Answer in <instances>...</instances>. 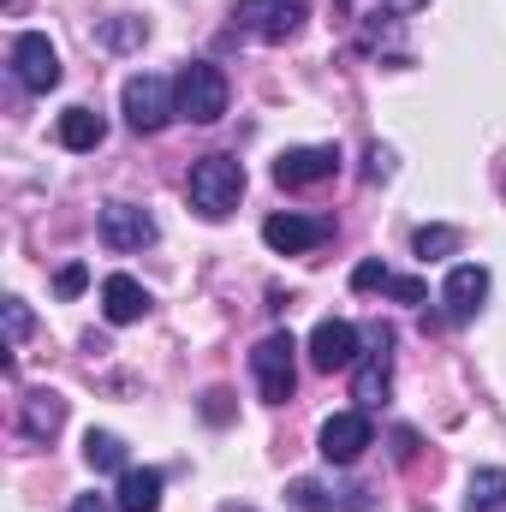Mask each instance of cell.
Wrapping results in <instances>:
<instances>
[{
    "label": "cell",
    "mask_w": 506,
    "mask_h": 512,
    "mask_svg": "<svg viewBox=\"0 0 506 512\" xmlns=\"http://www.w3.org/2000/svg\"><path fill=\"white\" fill-rule=\"evenodd\" d=\"M185 191H191V209H197V215L227 221V215L239 209V197H245V161H239V155H203V161L191 167Z\"/></svg>",
    "instance_id": "obj_1"
},
{
    "label": "cell",
    "mask_w": 506,
    "mask_h": 512,
    "mask_svg": "<svg viewBox=\"0 0 506 512\" xmlns=\"http://www.w3.org/2000/svg\"><path fill=\"white\" fill-rule=\"evenodd\" d=\"M251 376H256V387H262L268 405H286V399H292V387H298V340H292L286 328H274V334L256 340Z\"/></svg>",
    "instance_id": "obj_2"
},
{
    "label": "cell",
    "mask_w": 506,
    "mask_h": 512,
    "mask_svg": "<svg viewBox=\"0 0 506 512\" xmlns=\"http://www.w3.org/2000/svg\"><path fill=\"white\" fill-rule=\"evenodd\" d=\"M173 96H179V114H185L191 126H215V120L227 114V78H221V66H209V60H191V66L179 72Z\"/></svg>",
    "instance_id": "obj_3"
},
{
    "label": "cell",
    "mask_w": 506,
    "mask_h": 512,
    "mask_svg": "<svg viewBox=\"0 0 506 512\" xmlns=\"http://www.w3.org/2000/svg\"><path fill=\"white\" fill-rule=\"evenodd\" d=\"M120 108H126V126H131V131H161L173 114H179V96H173V84H167V78H155V72H137V78H126V96H120Z\"/></svg>",
    "instance_id": "obj_4"
},
{
    "label": "cell",
    "mask_w": 506,
    "mask_h": 512,
    "mask_svg": "<svg viewBox=\"0 0 506 512\" xmlns=\"http://www.w3.org/2000/svg\"><path fill=\"white\" fill-rule=\"evenodd\" d=\"M364 447H376V429H370V411H334L316 435V453L328 465H358Z\"/></svg>",
    "instance_id": "obj_5"
},
{
    "label": "cell",
    "mask_w": 506,
    "mask_h": 512,
    "mask_svg": "<svg viewBox=\"0 0 506 512\" xmlns=\"http://www.w3.org/2000/svg\"><path fill=\"white\" fill-rule=\"evenodd\" d=\"M334 173H340V149H334V143L286 149V155L274 161V185H280V191H310V185H322V179H334Z\"/></svg>",
    "instance_id": "obj_6"
},
{
    "label": "cell",
    "mask_w": 506,
    "mask_h": 512,
    "mask_svg": "<svg viewBox=\"0 0 506 512\" xmlns=\"http://www.w3.org/2000/svg\"><path fill=\"white\" fill-rule=\"evenodd\" d=\"M12 72H18V84L24 90H54L60 84V54H54V42L42 36V30H24L18 42H12Z\"/></svg>",
    "instance_id": "obj_7"
},
{
    "label": "cell",
    "mask_w": 506,
    "mask_h": 512,
    "mask_svg": "<svg viewBox=\"0 0 506 512\" xmlns=\"http://www.w3.org/2000/svg\"><path fill=\"white\" fill-rule=\"evenodd\" d=\"M239 18L251 24V36H262V42H286V36L304 30L310 0H239Z\"/></svg>",
    "instance_id": "obj_8"
},
{
    "label": "cell",
    "mask_w": 506,
    "mask_h": 512,
    "mask_svg": "<svg viewBox=\"0 0 506 512\" xmlns=\"http://www.w3.org/2000/svg\"><path fill=\"white\" fill-rule=\"evenodd\" d=\"M387 393H393V334L381 328L376 352H364V358L352 364V399H358V411H376Z\"/></svg>",
    "instance_id": "obj_9"
},
{
    "label": "cell",
    "mask_w": 506,
    "mask_h": 512,
    "mask_svg": "<svg viewBox=\"0 0 506 512\" xmlns=\"http://www.w3.org/2000/svg\"><path fill=\"white\" fill-rule=\"evenodd\" d=\"M358 358H364V346H358V328H352V322H340V316L316 322V334H310V364H316L322 376L352 370Z\"/></svg>",
    "instance_id": "obj_10"
},
{
    "label": "cell",
    "mask_w": 506,
    "mask_h": 512,
    "mask_svg": "<svg viewBox=\"0 0 506 512\" xmlns=\"http://www.w3.org/2000/svg\"><path fill=\"white\" fill-rule=\"evenodd\" d=\"M102 245L108 251H143V245H155V215L137 209V203H108L102 209Z\"/></svg>",
    "instance_id": "obj_11"
},
{
    "label": "cell",
    "mask_w": 506,
    "mask_h": 512,
    "mask_svg": "<svg viewBox=\"0 0 506 512\" xmlns=\"http://www.w3.org/2000/svg\"><path fill=\"white\" fill-rule=\"evenodd\" d=\"M262 239H268V251H280V256H304L328 239V221H310V215H268V221H262Z\"/></svg>",
    "instance_id": "obj_12"
},
{
    "label": "cell",
    "mask_w": 506,
    "mask_h": 512,
    "mask_svg": "<svg viewBox=\"0 0 506 512\" xmlns=\"http://www.w3.org/2000/svg\"><path fill=\"white\" fill-rule=\"evenodd\" d=\"M483 298H489V268H477V262H459V268L447 274V292H441L447 316H453V322H471V316L483 310Z\"/></svg>",
    "instance_id": "obj_13"
},
{
    "label": "cell",
    "mask_w": 506,
    "mask_h": 512,
    "mask_svg": "<svg viewBox=\"0 0 506 512\" xmlns=\"http://www.w3.org/2000/svg\"><path fill=\"white\" fill-rule=\"evenodd\" d=\"M143 310H149V292H143L131 274H108V280H102V316H108V322L126 328V322H137Z\"/></svg>",
    "instance_id": "obj_14"
},
{
    "label": "cell",
    "mask_w": 506,
    "mask_h": 512,
    "mask_svg": "<svg viewBox=\"0 0 506 512\" xmlns=\"http://www.w3.org/2000/svg\"><path fill=\"white\" fill-rule=\"evenodd\" d=\"M54 137H60V149H102V137H108V120L96 114V108H66L60 114V126H54Z\"/></svg>",
    "instance_id": "obj_15"
},
{
    "label": "cell",
    "mask_w": 506,
    "mask_h": 512,
    "mask_svg": "<svg viewBox=\"0 0 506 512\" xmlns=\"http://www.w3.org/2000/svg\"><path fill=\"white\" fill-rule=\"evenodd\" d=\"M60 423H66V399L48 393V387H36V393L24 399V435H30V441H54Z\"/></svg>",
    "instance_id": "obj_16"
},
{
    "label": "cell",
    "mask_w": 506,
    "mask_h": 512,
    "mask_svg": "<svg viewBox=\"0 0 506 512\" xmlns=\"http://www.w3.org/2000/svg\"><path fill=\"white\" fill-rule=\"evenodd\" d=\"M120 512H155L161 507V471H120V495H114Z\"/></svg>",
    "instance_id": "obj_17"
},
{
    "label": "cell",
    "mask_w": 506,
    "mask_h": 512,
    "mask_svg": "<svg viewBox=\"0 0 506 512\" xmlns=\"http://www.w3.org/2000/svg\"><path fill=\"white\" fill-rule=\"evenodd\" d=\"M84 459H90V471H131L126 465V441L108 435V429H90V435H84Z\"/></svg>",
    "instance_id": "obj_18"
},
{
    "label": "cell",
    "mask_w": 506,
    "mask_h": 512,
    "mask_svg": "<svg viewBox=\"0 0 506 512\" xmlns=\"http://www.w3.org/2000/svg\"><path fill=\"white\" fill-rule=\"evenodd\" d=\"M465 507H471V512H501L506 507V471H495V465H489V471H477V477H471Z\"/></svg>",
    "instance_id": "obj_19"
},
{
    "label": "cell",
    "mask_w": 506,
    "mask_h": 512,
    "mask_svg": "<svg viewBox=\"0 0 506 512\" xmlns=\"http://www.w3.org/2000/svg\"><path fill=\"white\" fill-rule=\"evenodd\" d=\"M411 251L423 256V262H441V256H453V251H459V233H453V227H417Z\"/></svg>",
    "instance_id": "obj_20"
},
{
    "label": "cell",
    "mask_w": 506,
    "mask_h": 512,
    "mask_svg": "<svg viewBox=\"0 0 506 512\" xmlns=\"http://www.w3.org/2000/svg\"><path fill=\"white\" fill-rule=\"evenodd\" d=\"M286 501H292L298 512H340V501H334L322 483H310V477H298V483L286 489Z\"/></svg>",
    "instance_id": "obj_21"
},
{
    "label": "cell",
    "mask_w": 506,
    "mask_h": 512,
    "mask_svg": "<svg viewBox=\"0 0 506 512\" xmlns=\"http://www.w3.org/2000/svg\"><path fill=\"white\" fill-rule=\"evenodd\" d=\"M387 298H399V304H423L429 298V286L423 280H411V274H387V286H381Z\"/></svg>",
    "instance_id": "obj_22"
},
{
    "label": "cell",
    "mask_w": 506,
    "mask_h": 512,
    "mask_svg": "<svg viewBox=\"0 0 506 512\" xmlns=\"http://www.w3.org/2000/svg\"><path fill=\"white\" fill-rule=\"evenodd\" d=\"M54 286H60V298H78V292H84V286H90V268H84V262H66V268H60V280H54Z\"/></svg>",
    "instance_id": "obj_23"
},
{
    "label": "cell",
    "mask_w": 506,
    "mask_h": 512,
    "mask_svg": "<svg viewBox=\"0 0 506 512\" xmlns=\"http://www.w3.org/2000/svg\"><path fill=\"white\" fill-rule=\"evenodd\" d=\"M6 334H12V346L30 334V310H24V298H6Z\"/></svg>",
    "instance_id": "obj_24"
},
{
    "label": "cell",
    "mask_w": 506,
    "mask_h": 512,
    "mask_svg": "<svg viewBox=\"0 0 506 512\" xmlns=\"http://www.w3.org/2000/svg\"><path fill=\"white\" fill-rule=\"evenodd\" d=\"M364 173H370V179H387V173H393V149H370V167H364Z\"/></svg>",
    "instance_id": "obj_25"
},
{
    "label": "cell",
    "mask_w": 506,
    "mask_h": 512,
    "mask_svg": "<svg viewBox=\"0 0 506 512\" xmlns=\"http://www.w3.org/2000/svg\"><path fill=\"white\" fill-rule=\"evenodd\" d=\"M137 36H143V24H114V30H108L114 48H126V42H137Z\"/></svg>",
    "instance_id": "obj_26"
},
{
    "label": "cell",
    "mask_w": 506,
    "mask_h": 512,
    "mask_svg": "<svg viewBox=\"0 0 506 512\" xmlns=\"http://www.w3.org/2000/svg\"><path fill=\"white\" fill-rule=\"evenodd\" d=\"M72 512H108V495H78Z\"/></svg>",
    "instance_id": "obj_27"
},
{
    "label": "cell",
    "mask_w": 506,
    "mask_h": 512,
    "mask_svg": "<svg viewBox=\"0 0 506 512\" xmlns=\"http://www.w3.org/2000/svg\"><path fill=\"white\" fill-rule=\"evenodd\" d=\"M221 512H251V507H221Z\"/></svg>",
    "instance_id": "obj_28"
},
{
    "label": "cell",
    "mask_w": 506,
    "mask_h": 512,
    "mask_svg": "<svg viewBox=\"0 0 506 512\" xmlns=\"http://www.w3.org/2000/svg\"><path fill=\"white\" fill-rule=\"evenodd\" d=\"M6 6H12V0H6Z\"/></svg>",
    "instance_id": "obj_29"
}]
</instances>
